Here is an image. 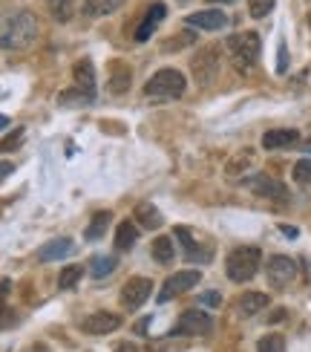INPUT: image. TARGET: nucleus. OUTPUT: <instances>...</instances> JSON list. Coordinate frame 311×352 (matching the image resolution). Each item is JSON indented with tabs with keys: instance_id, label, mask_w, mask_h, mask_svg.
<instances>
[{
	"instance_id": "1",
	"label": "nucleus",
	"mask_w": 311,
	"mask_h": 352,
	"mask_svg": "<svg viewBox=\"0 0 311 352\" xmlns=\"http://www.w3.org/2000/svg\"><path fill=\"white\" fill-rule=\"evenodd\" d=\"M41 32V21L29 9H12L0 14V50L18 52L32 47Z\"/></svg>"
},
{
	"instance_id": "2",
	"label": "nucleus",
	"mask_w": 311,
	"mask_h": 352,
	"mask_svg": "<svg viewBox=\"0 0 311 352\" xmlns=\"http://www.w3.org/2000/svg\"><path fill=\"white\" fill-rule=\"evenodd\" d=\"M225 50H228L231 64L240 72H248L260 61V35L257 32H236L225 41Z\"/></svg>"
},
{
	"instance_id": "3",
	"label": "nucleus",
	"mask_w": 311,
	"mask_h": 352,
	"mask_svg": "<svg viewBox=\"0 0 311 352\" xmlns=\"http://www.w3.org/2000/svg\"><path fill=\"white\" fill-rule=\"evenodd\" d=\"M260 263H262V252L257 245H240L233 248L225 260V274L231 277L233 283H248L251 277L260 272Z\"/></svg>"
},
{
	"instance_id": "4",
	"label": "nucleus",
	"mask_w": 311,
	"mask_h": 352,
	"mask_svg": "<svg viewBox=\"0 0 311 352\" xmlns=\"http://www.w3.org/2000/svg\"><path fill=\"white\" fill-rule=\"evenodd\" d=\"M185 87H187V81H185L182 72L168 67V69H159L156 76L147 78L144 96L147 98H159V101H173V98H179L185 93Z\"/></svg>"
},
{
	"instance_id": "5",
	"label": "nucleus",
	"mask_w": 311,
	"mask_h": 352,
	"mask_svg": "<svg viewBox=\"0 0 311 352\" xmlns=\"http://www.w3.org/2000/svg\"><path fill=\"white\" fill-rule=\"evenodd\" d=\"M173 237H179V245H182V252L190 263H211L214 257V243H205L202 237H196L194 228H187V226H176L173 228Z\"/></svg>"
},
{
	"instance_id": "6",
	"label": "nucleus",
	"mask_w": 311,
	"mask_h": 352,
	"mask_svg": "<svg viewBox=\"0 0 311 352\" xmlns=\"http://www.w3.org/2000/svg\"><path fill=\"white\" fill-rule=\"evenodd\" d=\"M199 280H202V274H199L196 269H187V272H176V274H170L168 280L161 283L159 303H168V300H173V298L185 295V292H190Z\"/></svg>"
},
{
	"instance_id": "7",
	"label": "nucleus",
	"mask_w": 311,
	"mask_h": 352,
	"mask_svg": "<svg viewBox=\"0 0 311 352\" xmlns=\"http://www.w3.org/2000/svg\"><path fill=\"white\" fill-rule=\"evenodd\" d=\"M211 329H214V318L207 312H202V309H187L173 324V335H190V338H196V335H207Z\"/></svg>"
},
{
	"instance_id": "8",
	"label": "nucleus",
	"mask_w": 311,
	"mask_h": 352,
	"mask_svg": "<svg viewBox=\"0 0 311 352\" xmlns=\"http://www.w3.org/2000/svg\"><path fill=\"white\" fill-rule=\"evenodd\" d=\"M190 69H194V78L199 87H207L216 76H219V50L207 47L202 52L194 55V61H190Z\"/></svg>"
},
{
	"instance_id": "9",
	"label": "nucleus",
	"mask_w": 311,
	"mask_h": 352,
	"mask_svg": "<svg viewBox=\"0 0 311 352\" xmlns=\"http://www.w3.org/2000/svg\"><path fill=\"white\" fill-rule=\"evenodd\" d=\"M265 274H268V283H274L277 289L288 286L294 277H297V263H294L288 254H274L265 266Z\"/></svg>"
},
{
	"instance_id": "10",
	"label": "nucleus",
	"mask_w": 311,
	"mask_h": 352,
	"mask_svg": "<svg viewBox=\"0 0 311 352\" xmlns=\"http://www.w3.org/2000/svg\"><path fill=\"white\" fill-rule=\"evenodd\" d=\"M150 295H153L150 277H130V280L124 283V289H122V303L133 312V309H139V306H144V300Z\"/></svg>"
},
{
	"instance_id": "11",
	"label": "nucleus",
	"mask_w": 311,
	"mask_h": 352,
	"mask_svg": "<svg viewBox=\"0 0 311 352\" xmlns=\"http://www.w3.org/2000/svg\"><path fill=\"white\" fill-rule=\"evenodd\" d=\"M185 23L194 29H205V32H219V29L228 26V14L222 9H202V12L187 14Z\"/></svg>"
},
{
	"instance_id": "12",
	"label": "nucleus",
	"mask_w": 311,
	"mask_h": 352,
	"mask_svg": "<svg viewBox=\"0 0 311 352\" xmlns=\"http://www.w3.org/2000/svg\"><path fill=\"white\" fill-rule=\"evenodd\" d=\"M245 185L254 190L257 197H265V199H286L288 197L283 182H277V179H271V176H265V173L251 176V179H245Z\"/></svg>"
},
{
	"instance_id": "13",
	"label": "nucleus",
	"mask_w": 311,
	"mask_h": 352,
	"mask_svg": "<svg viewBox=\"0 0 311 352\" xmlns=\"http://www.w3.org/2000/svg\"><path fill=\"white\" fill-rule=\"evenodd\" d=\"M115 329H122V318L113 312H93L84 318V332L90 335H110Z\"/></svg>"
},
{
	"instance_id": "14",
	"label": "nucleus",
	"mask_w": 311,
	"mask_h": 352,
	"mask_svg": "<svg viewBox=\"0 0 311 352\" xmlns=\"http://www.w3.org/2000/svg\"><path fill=\"white\" fill-rule=\"evenodd\" d=\"M297 142H300L297 130L277 127V130H268V133L262 136V148H265V151H286V148H294Z\"/></svg>"
},
{
	"instance_id": "15",
	"label": "nucleus",
	"mask_w": 311,
	"mask_h": 352,
	"mask_svg": "<svg viewBox=\"0 0 311 352\" xmlns=\"http://www.w3.org/2000/svg\"><path fill=\"white\" fill-rule=\"evenodd\" d=\"M72 248H76V243H72L69 237H55L49 243H43L38 248V260L41 263H55V260H64L67 254H72Z\"/></svg>"
},
{
	"instance_id": "16",
	"label": "nucleus",
	"mask_w": 311,
	"mask_h": 352,
	"mask_svg": "<svg viewBox=\"0 0 311 352\" xmlns=\"http://www.w3.org/2000/svg\"><path fill=\"white\" fill-rule=\"evenodd\" d=\"M165 14H168L165 3H150V9H147V14H144V21L136 29V41H147V38H150L156 32V26L165 21Z\"/></svg>"
},
{
	"instance_id": "17",
	"label": "nucleus",
	"mask_w": 311,
	"mask_h": 352,
	"mask_svg": "<svg viewBox=\"0 0 311 352\" xmlns=\"http://www.w3.org/2000/svg\"><path fill=\"white\" fill-rule=\"evenodd\" d=\"M72 78H76L78 90L95 96V69H93L90 58H81V61H76V67H72Z\"/></svg>"
},
{
	"instance_id": "18",
	"label": "nucleus",
	"mask_w": 311,
	"mask_h": 352,
	"mask_svg": "<svg viewBox=\"0 0 311 352\" xmlns=\"http://www.w3.org/2000/svg\"><path fill=\"white\" fill-rule=\"evenodd\" d=\"M251 168H254V151H240L225 165V176H228V179H233V182H240V179H245V173Z\"/></svg>"
},
{
	"instance_id": "19",
	"label": "nucleus",
	"mask_w": 311,
	"mask_h": 352,
	"mask_svg": "<svg viewBox=\"0 0 311 352\" xmlns=\"http://www.w3.org/2000/svg\"><path fill=\"white\" fill-rule=\"evenodd\" d=\"M265 306H268V295H262V292H245V295H240V300H236V312L251 318L262 312Z\"/></svg>"
},
{
	"instance_id": "20",
	"label": "nucleus",
	"mask_w": 311,
	"mask_h": 352,
	"mask_svg": "<svg viewBox=\"0 0 311 352\" xmlns=\"http://www.w3.org/2000/svg\"><path fill=\"white\" fill-rule=\"evenodd\" d=\"M130 84H133V72H130V67L122 64V61H115V64L110 67V81H107L110 93H127V90H130Z\"/></svg>"
},
{
	"instance_id": "21",
	"label": "nucleus",
	"mask_w": 311,
	"mask_h": 352,
	"mask_svg": "<svg viewBox=\"0 0 311 352\" xmlns=\"http://www.w3.org/2000/svg\"><path fill=\"white\" fill-rule=\"evenodd\" d=\"M127 0H84V18H104V14H113L115 9H122Z\"/></svg>"
},
{
	"instance_id": "22",
	"label": "nucleus",
	"mask_w": 311,
	"mask_h": 352,
	"mask_svg": "<svg viewBox=\"0 0 311 352\" xmlns=\"http://www.w3.org/2000/svg\"><path fill=\"white\" fill-rule=\"evenodd\" d=\"M139 240V228L133 226V219H124V223H118L115 228V248L118 252H130L133 245Z\"/></svg>"
},
{
	"instance_id": "23",
	"label": "nucleus",
	"mask_w": 311,
	"mask_h": 352,
	"mask_svg": "<svg viewBox=\"0 0 311 352\" xmlns=\"http://www.w3.org/2000/svg\"><path fill=\"white\" fill-rule=\"evenodd\" d=\"M133 217H136V223H139L141 228H147V231H156V228L161 226V214H159L156 205H150V202H141Z\"/></svg>"
},
{
	"instance_id": "24",
	"label": "nucleus",
	"mask_w": 311,
	"mask_h": 352,
	"mask_svg": "<svg viewBox=\"0 0 311 352\" xmlns=\"http://www.w3.org/2000/svg\"><path fill=\"white\" fill-rule=\"evenodd\" d=\"M153 260L161 266H170L176 260V248H173V237H156L153 243Z\"/></svg>"
},
{
	"instance_id": "25",
	"label": "nucleus",
	"mask_w": 311,
	"mask_h": 352,
	"mask_svg": "<svg viewBox=\"0 0 311 352\" xmlns=\"http://www.w3.org/2000/svg\"><path fill=\"white\" fill-rule=\"evenodd\" d=\"M93 98L95 96L78 90V87H72V90H64L61 96H58V104L61 107H87V104H93Z\"/></svg>"
},
{
	"instance_id": "26",
	"label": "nucleus",
	"mask_w": 311,
	"mask_h": 352,
	"mask_svg": "<svg viewBox=\"0 0 311 352\" xmlns=\"http://www.w3.org/2000/svg\"><path fill=\"white\" fill-rule=\"evenodd\" d=\"M107 228H110V211H95L93 219H90V226H87L84 237L87 240H101L104 234H107Z\"/></svg>"
},
{
	"instance_id": "27",
	"label": "nucleus",
	"mask_w": 311,
	"mask_h": 352,
	"mask_svg": "<svg viewBox=\"0 0 311 352\" xmlns=\"http://www.w3.org/2000/svg\"><path fill=\"white\" fill-rule=\"evenodd\" d=\"M47 9L52 14V21L67 23L76 14V0H47Z\"/></svg>"
},
{
	"instance_id": "28",
	"label": "nucleus",
	"mask_w": 311,
	"mask_h": 352,
	"mask_svg": "<svg viewBox=\"0 0 311 352\" xmlns=\"http://www.w3.org/2000/svg\"><path fill=\"white\" fill-rule=\"evenodd\" d=\"M257 352H286V338L283 335H262V338L257 341Z\"/></svg>"
},
{
	"instance_id": "29",
	"label": "nucleus",
	"mask_w": 311,
	"mask_h": 352,
	"mask_svg": "<svg viewBox=\"0 0 311 352\" xmlns=\"http://www.w3.org/2000/svg\"><path fill=\"white\" fill-rule=\"evenodd\" d=\"M113 269H115V260L107 257V254H98V257L90 260V274L98 277V280H101V277H107Z\"/></svg>"
},
{
	"instance_id": "30",
	"label": "nucleus",
	"mask_w": 311,
	"mask_h": 352,
	"mask_svg": "<svg viewBox=\"0 0 311 352\" xmlns=\"http://www.w3.org/2000/svg\"><path fill=\"white\" fill-rule=\"evenodd\" d=\"M9 292V280H0V332L3 329H9L12 324H14V312L6 306V300H3V295Z\"/></svg>"
},
{
	"instance_id": "31",
	"label": "nucleus",
	"mask_w": 311,
	"mask_h": 352,
	"mask_svg": "<svg viewBox=\"0 0 311 352\" xmlns=\"http://www.w3.org/2000/svg\"><path fill=\"white\" fill-rule=\"evenodd\" d=\"M84 274V266H64V272L58 274V289H72Z\"/></svg>"
},
{
	"instance_id": "32",
	"label": "nucleus",
	"mask_w": 311,
	"mask_h": 352,
	"mask_svg": "<svg viewBox=\"0 0 311 352\" xmlns=\"http://www.w3.org/2000/svg\"><path fill=\"white\" fill-rule=\"evenodd\" d=\"M274 9V0H248V12H251V18H265V14H271Z\"/></svg>"
},
{
	"instance_id": "33",
	"label": "nucleus",
	"mask_w": 311,
	"mask_h": 352,
	"mask_svg": "<svg viewBox=\"0 0 311 352\" xmlns=\"http://www.w3.org/2000/svg\"><path fill=\"white\" fill-rule=\"evenodd\" d=\"M294 182L297 185H311V159H300L294 165Z\"/></svg>"
},
{
	"instance_id": "34",
	"label": "nucleus",
	"mask_w": 311,
	"mask_h": 352,
	"mask_svg": "<svg viewBox=\"0 0 311 352\" xmlns=\"http://www.w3.org/2000/svg\"><path fill=\"white\" fill-rule=\"evenodd\" d=\"M21 139H23V130L18 127L12 136H6L3 142H0V153H12V151H18V148H21Z\"/></svg>"
},
{
	"instance_id": "35",
	"label": "nucleus",
	"mask_w": 311,
	"mask_h": 352,
	"mask_svg": "<svg viewBox=\"0 0 311 352\" xmlns=\"http://www.w3.org/2000/svg\"><path fill=\"white\" fill-rule=\"evenodd\" d=\"M277 72L283 76V72L288 69V50H286V41H279V50H277Z\"/></svg>"
},
{
	"instance_id": "36",
	"label": "nucleus",
	"mask_w": 311,
	"mask_h": 352,
	"mask_svg": "<svg viewBox=\"0 0 311 352\" xmlns=\"http://www.w3.org/2000/svg\"><path fill=\"white\" fill-rule=\"evenodd\" d=\"M222 298H219V292H205V295L199 298V306H219Z\"/></svg>"
},
{
	"instance_id": "37",
	"label": "nucleus",
	"mask_w": 311,
	"mask_h": 352,
	"mask_svg": "<svg viewBox=\"0 0 311 352\" xmlns=\"http://www.w3.org/2000/svg\"><path fill=\"white\" fill-rule=\"evenodd\" d=\"M115 352H141V349L133 344V341H124V344H118V346H115Z\"/></svg>"
},
{
	"instance_id": "38",
	"label": "nucleus",
	"mask_w": 311,
	"mask_h": 352,
	"mask_svg": "<svg viewBox=\"0 0 311 352\" xmlns=\"http://www.w3.org/2000/svg\"><path fill=\"white\" fill-rule=\"evenodd\" d=\"M12 170H14V165H12V162H0V182H3L6 176H12Z\"/></svg>"
},
{
	"instance_id": "39",
	"label": "nucleus",
	"mask_w": 311,
	"mask_h": 352,
	"mask_svg": "<svg viewBox=\"0 0 311 352\" xmlns=\"http://www.w3.org/2000/svg\"><path fill=\"white\" fill-rule=\"evenodd\" d=\"M279 228H283V231L288 234V237H297V228H291V226H279Z\"/></svg>"
},
{
	"instance_id": "40",
	"label": "nucleus",
	"mask_w": 311,
	"mask_h": 352,
	"mask_svg": "<svg viewBox=\"0 0 311 352\" xmlns=\"http://www.w3.org/2000/svg\"><path fill=\"white\" fill-rule=\"evenodd\" d=\"M6 127H9V119H6L3 113H0V130H6Z\"/></svg>"
},
{
	"instance_id": "41",
	"label": "nucleus",
	"mask_w": 311,
	"mask_h": 352,
	"mask_svg": "<svg viewBox=\"0 0 311 352\" xmlns=\"http://www.w3.org/2000/svg\"><path fill=\"white\" fill-rule=\"evenodd\" d=\"M207 3H233V0H207Z\"/></svg>"
}]
</instances>
